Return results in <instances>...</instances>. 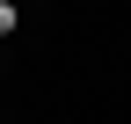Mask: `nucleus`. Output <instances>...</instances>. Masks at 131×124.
<instances>
[{
  "instance_id": "obj_1",
  "label": "nucleus",
  "mask_w": 131,
  "mask_h": 124,
  "mask_svg": "<svg viewBox=\"0 0 131 124\" xmlns=\"http://www.w3.org/2000/svg\"><path fill=\"white\" fill-rule=\"evenodd\" d=\"M7 29H15V0H0V37H7Z\"/></svg>"
}]
</instances>
